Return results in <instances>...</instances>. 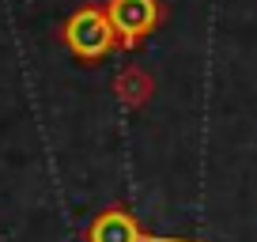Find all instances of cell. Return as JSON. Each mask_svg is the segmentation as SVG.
Listing matches in <instances>:
<instances>
[{
  "mask_svg": "<svg viewBox=\"0 0 257 242\" xmlns=\"http://www.w3.org/2000/svg\"><path fill=\"white\" fill-rule=\"evenodd\" d=\"M113 34L117 31H113L110 16H102V12H95V8L76 12V16L68 19V27H64V38L72 46V53L87 57V61H95V57H102L106 49H110Z\"/></svg>",
  "mask_w": 257,
  "mask_h": 242,
  "instance_id": "cell-1",
  "label": "cell"
},
{
  "mask_svg": "<svg viewBox=\"0 0 257 242\" xmlns=\"http://www.w3.org/2000/svg\"><path fill=\"white\" fill-rule=\"evenodd\" d=\"M87 242H193V238H167V234H148L137 223V216H128V208H106L91 219Z\"/></svg>",
  "mask_w": 257,
  "mask_h": 242,
  "instance_id": "cell-2",
  "label": "cell"
},
{
  "mask_svg": "<svg viewBox=\"0 0 257 242\" xmlns=\"http://www.w3.org/2000/svg\"><path fill=\"white\" fill-rule=\"evenodd\" d=\"M110 23L117 34H125L128 42H137L140 34L152 31L155 23V0H110Z\"/></svg>",
  "mask_w": 257,
  "mask_h": 242,
  "instance_id": "cell-3",
  "label": "cell"
}]
</instances>
